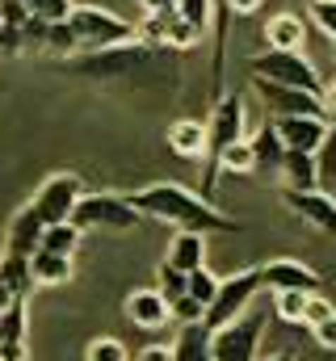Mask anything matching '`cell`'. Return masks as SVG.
<instances>
[{"label": "cell", "instance_id": "6da1fadb", "mask_svg": "<svg viewBox=\"0 0 336 361\" xmlns=\"http://www.w3.org/2000/svg\"><path fill=\"white\" fill-rule=\"evenodd\" d=\"M59 68L68 76L101 85V89L164 92L176 89V80H181V51L131 38V42H118V47H105V51H84V55H72V59H59Z\"/></svg>", "mask_w": 336, "mask_h": 361}, {"label": "cell", "instance_id": "7a4b0ae2", "mask_svg": "<svg viewBox=\"0 0 336 361\" xmlns=\"http://www.w3.org/2000/svg\"><path fill=\"white\" fill-rule=\"evenodd\" d=\"M131 206L143 214V219H160L172 223L176 231H198V235H210V231H240V223L232 214H223L210 197L176 185V180H160V185H143L135 193H126Z\"/></svg>", "mask_w": 336, "mask_h": 361}, {"label": "cell", "instance_id": "3957f363", "mask_svg": "<svg viewBox=\"0 0 336 361\" xmlns=\"http://www.w3.org/2000/svg\"><path fill=\"white\" fill-rule=\"evenodd\" d=\"M248 130V109H244V97L240 92H219L215 105H210V118H206V164H202V197H215L219 189V156L240 143Z\"/></svg>", "mask_w": 336, "mask_h": 361}, {"label": "cell", "instance_id": "277c9868", "mask_svg": "<svg viewBox=\"0 0 336 361\" xmlns=\"http://www.w3.org/2000/svg\"><path fill=\"white\" fill-rule=\"evenodd\" d=\"M68 30H72L80 55L84 51H105V47H118V42L135 38V21H126L122 13L101 8V4H72Z\"/></svg>", "mask_w": 336, "mask_h": 361}, {"label": "cell", "instance_id": "5b68a950", "mask_svg": "<svg viewBox=\"0 0 336 361\" xmlns=\"http://www.w3.org/2000/svg\"><path fill=\"white\" fill-rule=\"evenodd\" d=\"M248 72L256 80H269V85H286V89H303V92H324V80L316 72V63L303 55V51H260L248 59Z\"/></svg>", "mask_w": 336, "mask_h": 361}, {"label": "cell", "instance_id": "8992f818", "mask_svg": "<svg viewBox=\"0 0 336 361\" xmlns=\"http://www.w3.org/2000/svg\"><path fill=\"white\" fill-rule=\"evenodd\" d=\"M269 311L248 307L232 324L210 332V361H260V336H265Z\"/></svg>", "mask_w": 336, "mask_h": 361}, {"label": "cell", "instance_id": "52a82bcc", "mask_svg": "<svg viewBox=\"0 0 336 361\" xmlns=\"http://www.w3.org/2000/svg\"><path fill=\"white\" fill-rule=\"evenodd\" d=\"M72 223L80 231H135L143 214L131 206L126 193H84L72 210Z\"/></svg>", "mask_w": 336, "mask_h": 361}, {"label": "cell", "instance_id": "ba28073f", "mask_svg": "<svg viewBox=\"0 0 336 361\" xmlns=\"http://www.w3.org/2000/svg\"><path fill=\"white\" fill-rule=\"evenodd\" d=\"M260 290H265V286H260V273L256 269H240V273H232V277H219V290H215V298H210L202 324H206L210 332L223 328V324H232L236 315H244L252 302H256Z\"/></svg>", "mask_w": 336, "mask_h": 361}, {"label": "cell", "instance_id": "9c48e42d", "mask_svg": "<svg viewBox=\"0 0 336 361\" xmlns=\"http://www.w3.org/2000/svg\"><path fill=\"white\" fill-rule=\"evenodd\" d=\"M80 197H84V180L76 173H51V177L38 185V193L30 197V206L38 210V219L47 227H55V223H68L72 219V210H76Z\"/></svg>", "mask_w": 336, "mask_h": 361}, {"label": "cell", "instance_id": "30bf717a", "mask_svg": "<svg viewBox=\"0 0 336 361\" xmlns=\"http://www.w3.org/2000/svg\"><path fill=\"white\" fill-rule=\"evenodd\" d=\"M252 89L265 101V109L273 118H324V97L303 89H286V85H269V80H256L252 76ZM328 122V118H324Z\"/></svg>", "mask_w": 336, "mask_h": 361}, {"label": "cell", "instance_id": "8fae6325", "mask_svg": "<svg viewBox=\"0 0 336 361\" xmlns=\"http://www.w3.org/2000/svg\"><path fill=\"white\" fill-rule=\"evenodd\" d=\"M282 202L316 231H324L328 240H336V197L324 189H282Z\"/></svg>", "mask_w": 336, "mask_h": 361}, {"label": "cell", "instance_id": "7c38bea8", "mask_svg": "<svg viewBox=\"0 0 336 361\" xmlns=\"http://www.w3.org/2000/svg\"><path fill=\"white\" fill-rule=\"evenodd\" d=\"M0 361H30V302L13 298L0 311Z\"/></svg>", "mask_w": 336, "mask_h": 361}, {"label": "cell", "instance_id": "4fadbf2b", "mask_svg": "<svg viewBox=\"0 0 336 361\" xmlns=\"http://www.w3.org/2000/svg\"><path fill=\"white\" fill-rule=\"evenodd\" d=\"M260 286L269 294L277 290H303V294H320V273L303 261H290V257H277V261H265L260 265Z\"/></svg>", "mask_w": 336, "mask_h": 361}, {"label": "cell", "instance_id": "5bb4252c", "mask_svg": "<svg viewBox=\"0 0 336 361\" xmlns=\"http://www.w3.org/2000/svg\"><path fill=\"white\" fill-rule=\"evenodd\" d=\"M42 231H47V223H42V219H38V210L25 202V206L13 214L8 231H4V257H21V261H30V257L38 252Z\"/></svg>", "mask_w": 336, "mask_h": 361}, {"label": "cell", "instance_id": "9a60e30c", "mask_svg": "<svg viewBox=\"0 0 336 361\" xmlns=\"http://www.w3.org/2000/svg\"><path fill=\"white\" fill-rule=\"evenodd\" d=\"M269 126H273V135L282 139V147H290V152H311V156H316V147H320L324 135H328V122H324V118H269Z\"/></svg>", "mask_w": 336, "mask_h": 361}, {"label": "cell", "instance_id": "2e32d148", "mask_svg": "<svg viewBox=\"0 0 336 361\" xmlns=\"http://www.w3.org/2000/svg\"><path fill=\"white\" fill-rule=\"evenodd\" d=\"M122 311H126V319H131L135 328H148V332H156V328H168V319H172V315H168V302L160 298V290H156V286L126 294Z\"/></svg>", "mask_w": 336, "mask_h": 361}, {"label": "cell", "instance_id": "e0dca14e", "mask_svg": "<svg viewBox=\"0 0 336 361\" xmlns=\"http://www.w3.org/2000/svg\"><path fill=\"white\" fill-rule=\"evenodd\" d=\"M168 361H210V328L198 324H176V336L168 345Z\"/></svg>", "mask_w": 336, "mask_h": 361}, {"label": "cell", "instance_id": "ac0fdd59", "mask_svg": "<svg viewBox=\"0 0 336 361\" xmlns=\"http://www.w3.org/2000/svg\"><path fill=\"white\" fill-rule=\"evenodd\" d=\"M168 152L181 160H202L206 156V122L198 118H176L168 126Z\"/></svg>", "mask_w": 336, "mask_h": 361}, {"label": "cell", "instance_id": "d6986e66", "mask_svg": "<svg viewBox=\"0 0 336 361\" xmlns=\"http://www.w3.org/2000/svg\"><path fill=\"white\" fill-rule=\"evenodd\" d=\"M164 261L181 273L202 269V265H206V235H198V231H176V235L168 240Z\"/></svg>", "mask_w": 336, "mask_h": 361}, {"label": "cell", "instance_id": "ffe728a7", "mask_svg": "<svg viewBox=\"0 0 336 361\" xmlns=\"http://www.w3.org/2000/svg\"><path fill=\"white\" fill-rule=\"evenodd\" d=\"M265 42H269V51H303V47H307V25H303V17H294V13L269 17Z\"/></svg>", "mask_w": 336, "mask_h": 361}, {"label": "cell", "instance_id": "44dd1931", "mask_svg": "<svg viewBox=\"0 0 336 361\" xmlns=\"http://www.w3.org/2000/svg\"><path fill=\"white\" fill-rule=\"evenodd\" d=\"M30 277H34V286H64V281L76 277V265H72V257H59V252L38 248L30 257Z\"/></svg>", "mask_w": 336, "mask_h": 361}, {"label": "cell", "instance_id": "7402d4cb", "mask_svg": "<svg viewBox=\"0 0 336 361\" xmlns=\"http://www.w3.org/2000/svg\"><path fill=\"white\" fill-rule=\"evenodd\" d=\"M277 177H282V189H316V156L286 147L282 164H277Z\"/></svg>", "mask_w": 336, "mask_h": 361}, {"label": "cell", "instance_id": "603a6c76", "mask_svg": "<svg viewBox=\"0 0 336 361\" xmlns=\"http://www.w3.org/2000/svg\"><path fill=\"white\" fill-rule=\"evenodd\" d=\"M316 189L336 197V122H328V135L316 147Z\"/></svg>", "mask_w": 336, "mask_h": 361}, {"label": "cell", "instance_id": "cb8c5ba5", "mask_svg": "<svg viewBox=\"0 0 336 361\" xmlns=\"http://www.w3.org/2000/svg\"><path fill=\"white\" fill-rule=\"evenodd\" d=\"M80 227L68 219V223H55V227H47L42 231V240H38V248H47V252H59V257H76V248H80Z\"/></svg>", "mask_w": 336, "mask_h": 361}, {"label": "cell", "instance_id": "d4e9b609", "mask_svg": "<svg viewBox=\"0 0 336 361\" xmlns=\"http://www.w3.org/2000/svg\"><path fill=\"white\" fill-rule=\"evenodd\" d=\"M248 143H252V156H256V169H273V173H277V164H282V152H286V147H282V139L273 135V126L265 122Z\"/></svg>", "mask_w": 336, "mask_h": 361}, {"label": "cell", "instance_id": "484cf974", "mask_svg": "<svg viewBox=\"0 0 336 361\" xmlns=\"http://www.w3.org/2000/svg\"><path fill=\"white\" fill-rule=\"evenodd\" d=\"M223 173H240V177L256 173V156H252V143H248V139L232 143V147L219 156V177H223Z\"/></svg>", "mask_w": 336, "mask_h": 361}, {"label": "cell", "instance_id": "4316f807", "mask_svg": "<svg viewBox=\"0 0 336 361\" xmlns=\"http://www.w3.org/2000/svg\"><path fill=\"white\" fill-rule=\"evenodd\" d=\"M303 311H307V294L303 290H277L273 294V311L282 324H303Z\"/></svg>", "mask_w": 336, "mask_h": 361}, {"label": "cell", "instance_id": "83f0119b", "mask_svg": "<svg viewBox=\"0 0 336 361\" xmlns=\"http://www.w3.org/2000/svg\"><path fill=\"white\" fill-rule=\"evenodd\" d=\"M172 8H176V17H181V21H189L198 34H206V30H210V21H215V0H176Z\"/></svg>", "mask_w": 336, "mask_h": 361}, {"label": "cell", "instance_id": "f1b7e54d", "mask_svg": "<svg viewBox=\"0 0 336 361\" xmlns=\"http://www.w3.org/2000/svg\"><path fill=\"white\" fill-rule=\"evenodd\" d=\"M21 4H25V13H30L34 21L55 25V21H68V13H72L76 0H21Z\"/></svg>", "mask_w": 336, "mask_h": 361}, {"label": "cell", "instance_id": "f546056e", "mask_svg": "<svg viewBox=\"0 0 336 361\" xmlns=\"http://www.w3.org/2000/svg\"><path fill=\"white\" fill-rule=\"evenodd\" d=\"M215 290H219V277L206 269H193V273H185V294L193 298V302H202V307H210V298H215Z\"/></svg>", "mask_w": 336, "mask_h": 361}, {"label": "cell", "instance_id": "4dcf8cb0", "mask_svg": "<svg viewBox=\"0 0 336 361\" xmlns=\"http://www.w3.org/2000/svg\"><path fill=\"white\" fill-rule=\"evenodd\" d=\"M84 361H131V353L118 336H97L84 345Z\"/></svg>", "mask_w": 336, "mask_h": 361}, {"label": "cell", "instance_id": "1f68e13d", "mask_svg": "<svg viewBox=\"0 0 336 361\" xmlns=\"http://www.w3.org/2000/svg\"><path fill=\"white\" fill-rule=\"evenodd\" d=\"M156 290H160V298L172 307L176 298H185V273L172 269L168 261H160V269H156Z\"/></svg>", "mask_w": 336, "mask_h": 361}, {"label": "cell", "instance_id": "d6a6232c", "mask_svg": "<svg viewBox=\"0 0 336 361\" xmlns=\"http://www.w3.org/2000/svg\"><path fill=\"white\" fill-rule=\"evenodd\" d=\"M307 13H311V25H316L328 42H336V0H311Z\"/></svg>", "mask_w": 336, "mask_h": 361}, {"label": "cell", "instance_id": "836d02e7", "mask_svg": "<svg viewBox=\"0 0 336 361\" xmlns=\"http://www.w3.org/2000/svg\"><path fill=\"white\" fill-rule=\"evenodd\" d=\"M328 315H336V307L324 298V294H307V311H303V324L307 328H316V324H324Z\"/></svg>", "mask_w": 336, "mask_h": 361}, {"label": "cell", "instance_id": "e575fe53", "mask_svg": "<svg viewBox=\"0 0 336 361\" xmlns=\"http://www.w3.org/2000/svg\"><path fill=\"white\" fill-rule=\"evenodd\" d=\"M168 315H172L176 324H198V319L206 315V307H202V302H193V298L185 294V298H176V302L168 307Z\"/></svg>", "mask_w": 336, "mask_h": 361}, {"label": "cell", "instance_id": "d590c367", "mask_svg": "<svg viewBox=\"0 0 336 361\" xmlns=\"http://www.w3.org/2000/svg\"><path fill=\"white\" fill-rule=\"evenodd\" d=\"M311 341H316L324 353H336V315H328L324 324H316V328H311Z\"/></svg>", "mask_w": 336, "mask_h": 361}, {"label": "cell", "instance_id": "8d00e7d4", "mask_svg": "<svg viewBox=\"0 0 336 361\" xmlns=\"http://www.w3.org/2000/svg\"><path fill=\"white\" fill-rule=\"evenodd\" d=\"M320 97H324V118L332 122V118H336V80H328V85H324V92H320Z\"/></svg>", "mask_w": 336, "mask_h": 361}, {"label": "cell", "instance_id": "74e56055", "mask_svg": "<svg viewBox=\"0 0 336 361\" xmlns=\"http://www.w3.org/2000/svg\"><path fill=\"white\" fill-rule=\"evenodd\" d=\"M135 361H168V345H148Z\"/></svg>", "mask_w": 336, "mask_h": 361}, {"label": "cell", "instance_id": "f35d334b", "mask_svg": "<svg viewBox=\"0 0 336 361\" xmlns=\"http://www.w3.org/2000/svg\"><path fill=\"white\" fill-rule=\"evenodd\" d=\"M135 4H139L143 13H168V8H172L176 0H135Z\"/></svg>", "mask_w": 336, "mask_h": 361}, {"label": "cell", "instance_id": "ab89813d", "mask_svg": "<svg viewBox=\"0 0 336 361\" xmlns=\"http://www.w3.org/2000/svg\"><path fill=\"white\" fill-rule=\"evenodd\" d=\"M13 298H17V294H13V286H8V277L0 273V311H4V307H8Z\"/></svg>", "mask_w": 336, "mask_h": 361}, {"label": "cell", "instance_id": "60d3db41", "mask_svg": "<svg viewBox=\"0 0 336 361\" xmlns=\"http://www.w3.org/2000/svg\"><path fill=\"white\" fill-rule=\"evenodd\" d=\"M260 361H294V353H290V349H282V353H273V357H260Z\"/></svg>", "mask_w": 336, "mask_h": 361}]
</instances>
